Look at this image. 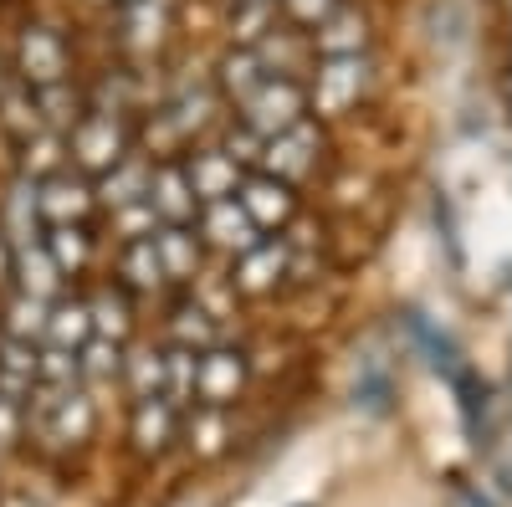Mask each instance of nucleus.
Wrapping results in <instances>:
<instances>
[{"label": "nucleus", "instance_id": "nucleus-1", "mask_svg": "<svg viewBox=\"0 0 512 507\" xmlns=\"http://www.w3.org/2000/svg\"><path fill=\"white\" fill-rule=\"evenodd\" d=\"M303 103L308 98L292 77H267L262 88L246 98V129L256 139H277V134L292 129V123H303Z\"/></svg>", "mask_w": 512, "mask_h": 507}, {"label": "nucleus", "instance_id": "nucleus-2", "mask_svg": "<svg viewBox=\"0 0 512 507\" xmlns=\"http://www.w3.org/2000/svg\"><path fill=\"white\" fill-rule=\"evenodd\" d=\"M241 379H246V364L241 354H226V349H205L195 354V400L210 405V410H226L241 390Z\"/></svg>", "mask_w": 512, "mask_h": 507}, {"label": "nucleus", "instance_id": "nucleus-3", "mask_svg": "<svg viewBox=\"0 0 512 507\" xmlns=\"http://www.w3.org/2000/svg\"><path fill=\"white\" fill-rule=\"evenodd\" d=\"M72 149L88 169H113L123 159V134H118L113 113H82L72 123Z\"/></svg>", "mask_w": 512, "mask_h": 507}, {"label": "nucleus", "instance_id": "nucleus-4", "mask_svg": "<svg viewBox=\"0 0 512 507\" xmlns=\"http://www.w3.org/2000/svg\"><path fill=\"white\" fill-rule=\"evenodd\" d=\"M36 205H41V221L52 226H77V216L93 205V190L82 185L72 169H57V175H47L36 185Z\"/></svg>", "mask_w": 512, "mask_h": 507}, {"label": "nucleus", "instance_id": "nucleus-5", "mask_svg": "<svg viewBox=\"0 0 512 507\" xmlns=\"http://www.w3.org/2000/svg\"><path fill=\"white\" fill-rule=\"evenodd\" d=\"M190 195L200 205H216V200H236V185H241V169L221 154V149H210V154H195L190 164V175H185Z\"/></svg>", "mask_w": 512, "mask_h": 507}, {"label": "nucleus", "instance_id": "nucleus-6", "mask_svg": "<svg viewBox=\"0 0 512 507\" xmlns=\"http://www.w3.org/2000/svg\"><path fill=\"white\" fill-rule=\"evenodd\" d=\"M236 195H241L236 205L246 210V221H251V226H277V221H287V216H292V195H287V185H282V180H272V175L246 180Z\"/></svg>", "mask_w": 512, "mask_h": 507}, {"label": "nucleus", "instance_id": "nucleus-7", "mask_svg": "<svg viewBox=\"0 0 512 507\" xmlns=\"http://www.w3.org/2000/svg\"><path fill=\"white\" fill-rule=\"evenodd\" d=\"M21 62H26V82H41V88H57L62 82V41L47 31V26H31L26 41H21Z\"/></svg>", "mask_w": 512, "mask_h": 507}, {"label": "nucleus", "instance_id": "nucleus-8", "mask_svg": "<svg viewBox=\"0 0 512 507\" xmlns=\"http://www.w3.org/2000/svg\"><path fill=\"white\" fill-rule=\"evenodd\" d=\"M149 205H154V216H164L169 226H185L195 216V195L185 185V169H159V175L149 180Z\"/></svg>", "mask_w": 512, "mask_h": 507}, {"label": "nucleus", "instance_id": "nucleus-9", "mask_svg": "<svg viewBox=\"0 0 512 507\" xmlns=\"http://www.w3.org/2000/svg\"><path fill=\"white\" fill-rule=\"evenodd\" d=\"M47 349H82L93 338V318H88V303H72V298H62V303H52L47 308Z\"/></svg>", "mask_w": 512, "mask_h": 507}, {"label": "nucleus", "instance_id": "nucleus-10", "mask_svg": "<svg viewBox=\"0 0 512 507\" xmlns=\"http://www.w3.org/2000/svg\"><path fill=\"white\" fill-rule=\"evenodd\" d=\"M205 236L216 241V246H231V251H251L256 246V226L246 221V210L236 200L205 205Z\"/></svg>", "mask_w": 512, "mask_h": 507}, {"label": "nucleus", "instance_id": "nucleus-11", "mask_svg": "<svg viewBox=\"0 0 512 507\" xmlns=\"http://www.w3.org/2000/svg\"><path fill=\"white\" fill-rule=\"evenodd\" d=\"M364 72H369L364 57H333V62L318 72V103H323V108H344L349 98H359Z\"/></svg>", "mask_w": 512, "mask_h": 507}, {"label": "nucleus", "instance_id": "nucleus-12", "mask_svg": "<svg viewBox=\"0 0 512 507\" xmlns=\"http://www.w3.org/2000/svg\"><path fill=\"white\" fill-rule=\"evenodd\" d=\"M313 149H318L313 129H308V123H292L287 134H277V139H267V144H262V159H267L272 169H282V175H303Z\"/></svg>", "mask_w": 512, "mask_h": 507}, {"label": "nucleus", "instance_id": "nucleus-13", "mask_svg": "<svg viewBox=\"0 0 512 507\" xmlns=\"http://www.w3.org/2000/svg\"><path fill=\"white\" fill-rule=\"evenodd\" d=\"M175 436H180V410H169L164 400L134 405V441H139L144 451H164Z\"/></svg>", "mask_w": 512, "mask_h": 507}, {"label": "nucleus", "instance_id": "nucleus-14", "mask_svg": "<svg viewBox=\"0 0 512 507\" xmlns=\"http://www.w3.org/2000/svg\"><path fill=\"white\" fill-rule=\"evenodd\" d=\"M16 277H21V292H31V298H41V303H52V292L62 282L57 262L47 257V246H21L16 251Z\"/></svg>", "mask_w": 512, "mask_h": 507}, {"label": "nucleus", "instance_id": "nucleus-15", "mask_svg": "<svg viewBox=\"0 0 512 507\" xmlns=\"http://www.w3.org/2000/svg\"><path fill=\"white\" fill-rule=\"evenodd\" d=\"M149 164L144 159H118L113 169H108V180H103V200L108 205H134V200H149Z\"/></svg>", "mask_w": 512, "mask_h": 507}, {"label": "nucleus", "instance_id": "nucleus-16", "mask_svg": "<svg viewBox=\"0 0 512 507\" xmlns=\"http://www.w3.org/2000/svg\"><path fill=\"white\" fill-rule=\"evenodd\" d=\"M287 272V246L282 241H256L251 251H241V287L262 292L272 287V277Z\"/></svg>", "mask_w": 512, "mask_h": 507}, {"label": "nucleus", "instance_id": "nucleus-17", "mask_svg": "<svg viewBox=\"0 0 512 507\" xmlns=\"http://www.w3.org/2000/svg\"><path fill=\"white\" fill-rule=\"evenodd\" d=\"M47 308H52V303L31 298V292L11 298V308H6V338H21V344H36V338L47 333Z\"/></svg>", "mask_w": 512, "mask_h": 507}, {"label": "nucleus", "instance_id": "nucleus-18", "mask_svg": "<svg viewBox=\"0 0 512 507\" xmlns=\"http://www.w3.org/2000/svg\"><path fill=\"white\" fill-rule=\"evenodd\" d=\"M77 369H82V385H103L108 374L123 369V349L113 338H88V344L77 349Z\"/></svg>", "mask_w": 512, "mask_h": 507}, {"label": "nucleus", "instance_id": "nucleus-19", "mask_svg": "<svg viewBox=\"0 0 512 507\" xmlns=\"http://www.w3.org/2000/svg\"><path fill=\"white\" fill-rule=\"evenodd\" d=\"M318 47H323L328 57H359V47H364V16H354V11L333 16V21L318 31Z\"/></svg>", "mask_w": 512, "mask_h": 507}, {"label": "nucleus", "instance_id": "nucleus-20", "mask_svg": "<svg viewBox=\"0 0 512 507\" xmlns=\"http://www.w3.org/2000/svg\"><path fill=\"white\" fill-rule=\"evenodd\" d=\"M149 241H154V257H159L164 272L185 277V272L195 267V236H190L185 226H169V231H159V236H149Z\"/></svg>", "mask_w": 512, "mask_h": 507}, {"label": "nucleus", "instance_id": "nucleus-21", "mask_svg": "<svg viewBox=\"0 0 512 507\" xmlns=\"http://www.w3.org/2000/svg\"><path fill=\"white\" fill-rule=\"evenodd\" d=\"M175 333H180V349H190V354H205V349H216V338H221V328L210 323V313L195 303H185L180 313H175Z\"/></svg>", "mask_w": 512, "mask_h": 507}, {"label": "nucleus", "instance_id": "nucleus-22", "mask_svg": "<svg viewBox=\"0 0 512 507\" xmlns=\"http://www.w3.org/2000/svg\"><path fill=\"white\" fill-rule=\"evenodd\" d=\"M41 246H47V257L57 262V272H77L82 257H88V236H82V226H52V236H41Z\"/></svg>", "mask_w": 512, "mask_h": 507}, {"label": "nucleus", "instance_id": "nucleus-23", "mask_svg": "<svg viewBox=\"0 0 512 507\" xmlns=\"http://www.w3.org/2000/svg\"><path fill=\"white\" fill-rule=\"evenodd\" d=\"M185 436H190V446H195L200 456H216V451L226 446V410H210V405H200V410L190 415Z\"/></svg>", "mask_w": 512, "mask_h": 507}, {"label": "nucleus", "instance_id": "nucleus-24", "mask_svg": "<svg viewBox=\"0 0 512 507\" xmlns=\"http://www.w3.org/2000/svg\"><path fill=\"white\" fill-rule=\"evenodd\" d=\"M128 385H134V400H164V359L159 354H134L128 359Z\"/></svg>", "mask_w": 512, "mask_h": 507}, {"label": "nucleus", "instance_id": "nucleus-25", "mask_svg": "<svg viewBox=\"0 0 512 507\" xmlns=\"http://www.w3.org/2000/svg\"><path fill=\"white\" fill-rule=\"evenodd\" d=\"M88 318H93V338H118L128 333V303L123 298H113V292H103V298H93L88 303Z\"/></svg>", "mask_w": 512, "mask_h": 507}, {"label": "nucleus", "instance_id": "nucleus-26", "mask_svg": "<svg viewBox=\"0 0 512 507\" xmlns=\"http://www.w3.org/2000/svg\"><path fill=\"white\" fill-rule=\"evenodd\" d=\"M123 272H128V282H134V287H154V282L164 277V267H159V257H154V241H149V236H144V241H128Z\"/></svg>", "mask_w": 512, "mask_h": 507}, {"label": "nucleus", "instance_id": "nucleus-27", "mask_svg": "<svg viewBox=\"0 0 512 507\" xmlns=\"http://www.w3.org/2000/svg\"><path fill=\"white\" fill-rule=\"evenodd\" d=\"M272 72L262 67V62H256V52H241V57H226V82H231V88L241 93V103L256 93V88H262V82H267Z\"/></svg>", "mask_w": 512, "mask_h": 507}, {"label": "nucleus", "instance_id": "nucleus-28", "mask_svg": "<svg viewBox=\"0 0 512 507\" xmlns=\"http://www.w3.org/2000/svg\"><path fill=\"white\" fill-rule=\"evenodd\" d=\"M118 221H123V236L144 241L139 231H149V236H154V221H159V216H154V205H149V200H134V205H123V210H118Z\"/></svg>", "mask_w": 512, "mask_h": 507}, {"label": "nucleus", "instance_id": "nucleus-29", "mask_svg": "<svg viewBox=\"0 0 512 507\" xmlns=\"http://www.w3.org/2000/svg\"><path fill=\"white\" fill-rule=\"evenodd\" d=\"M21 426H26V410L11 405V400H0V451H11L21 441Z\"/></svg>", "mask_w": 512, "mask_h": 507}, {"label": "nucleus", "instance_id": "nucleus-30", "mask_svg": "<svg viewBox=\"0 0 512 507\" xmlns=\"http://www.w3.org/2000/svg\"><path fill=\"white\" fill-rule=\"evenodd\" d=\"M16 277V246L6 241V236H0V287H6Z\"/></svg>", "mask_w": 512, "mask_h": 507}, {"label": "nucleus", "instance_id": "nucleus-31", "mask_svg": "<svg viewBox=\"0 0 512 507\" xmlns=\"http://www.w3.org/2000/svg\"><path fill=\"white\" fill-rule=\"evenodd\" d=\"M292 11L297 16H318V11H328V0H292Z\"/></svg>", "mask_w": 512, "mask_h": 507}, {"label": "nucleus", "instance_id": "nucleus-32", "mask_svg": "<svg viewBox=\"0 0 512 507\" xmlns=\"http://www.w3.org/2000/svg\"><path fill=\"white\" fill-rule=\"evenodd\" d=\"M262 6H267V0H262Z\"/></svg>", "mask_w": 512, "mask_h": 507}]
</instances>
